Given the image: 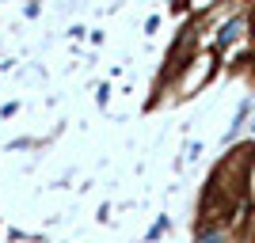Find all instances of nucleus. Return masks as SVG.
<instances>
[{"label":"nucleus","instance_id":"nucleus-2","mask_svg":"<svg viewBox=\"0 0 255 243\" xmlns=\"http://www.w3.org/2000/svg\"><path fill=\"white\" fill-rule=\"evenodd\" d=\"M194 243H225V232H202Z\"/></svg>","mask_w":255,"mask_h":243},{"label":"nucleus","instance_id":"nucleus-1","mask_svg":"<svg viewBox=\"0 0 255 243\" xmlns=\"http://www.w3.org/2000/svg\"><path fill=\"white\" fill-rule=\"evenodd\" d=\"M240 31H244V19L236 15L233 23H225V27H221V34H217V46H229V42H236V38H240Z\"/></svg>","mask_w":255,"mask_h":243}]
</instances>
